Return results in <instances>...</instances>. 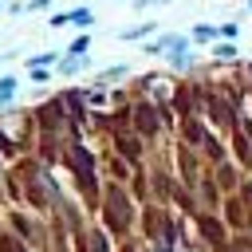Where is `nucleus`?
I'll use <instances>...</instances> for the list:
<instances>
[{
	"label": "nucleus",
	"instance_id": "obj_1",
	"mask_svg": "<svg viewBox=\"0 0 252 252\" xmlns=\"http://www.w3.org/2000/svg\"><path fill=\"white\" fill-rule=\"evenodd\" d=\"M63 24H79V28H87V24H94V16H91L87 8H75V12H55V16H51V28H63Z\"/></svg>",
	"mask_w": 252,
	"mask_h": 252
},
{
	"label": "nucleus",
	"instance_id": "obj_2",
	"mask_svg": "<svg viewBox=\"0 0 252 252\" xmlns=\"http://www.w3.org/2000/svg\"><path fill=\"white\" fill-rule=\"evenodd\" d=\"M181 43H185L181 35H161V39H150V43H146V51H150V55H165V51H177Z\"/></svg>",
	"mask_w": 252,
	"mask_h": 252
},
{
	"label": "nucleus",
	"instance_id": "obj_3",
	"mask_svg": "<svg viewBox=\"0 0 252 252\" xmlns=\"http://www.w3.org/2000/svg\"><path fill=\"white\" fill-rule=\"evenodd\" d=\"M83 67H87V59H83V55H67V59L59 63V71H63V75H75V71H83Z\"/></svg>",
	"mask_w": 252,
	"mask_h": 252
},
{
	"label": "nucleus",
	"instance_id": "obj_4",
	"mask_svg": "<svg viewBox=\"0 0 252 252\" xmlns=\"http://www.w3.org/2000/svg\"><path fill=\"white\" fill-rule=\"evenodd\" d=\"M217 35H220V28H209V24H197L193 28V39H201V43L205 39H217Z\"/></svg>",
	"mask_w": 252,
	"mask_h": 252
},
{
	"label": "nucleus",
	"instance_id": "obj_5",
	"mask_svg": "<svg viewBox=\"0 0 252 252\" xmlns=\"http://www.w3.org/2000/svg\"><path fill=\"white\" fill-rule=\"evenodd\" d=\"M150 32H154V24H138V28L122 32V39H142V35H150Z\"/></svg>",
	"mask_w": 252,
	"mask_h": 252
},
{
	"label": "nucleus",
	"instance_id": "obj_6",
	"mask_svg": "<svg viewBox=\"0 0 252 252\" xmlns=\"http://www.w3.org/2000/svg\"><path fill=\"white\" fill-rule=\"evenodd\" d=\"M189 63H193V51H185V43H181L173 51V67H189Z\"/></svg>",
	"mask_w": 252,
	"mask_h": 252
},
{
	"label": "nucleus",
	"instance_id": "obj_7",
	"mask_svg": "<svg viewBox=\"0 0 252 252\" xmlns=\"http://www.w3.org/2000/svg\"><path fill=\"white\" fill-rule=\"evenodd\" d=\"M87 43H91V35H79V39L71 43V55H83V51H87Z\"/></svg>",
	"mask_w": 252,
	"mask_h": 252
},
{
	"label": "nucleus",
	"instance_id": "obj_8",
	"mask_svg": "<svg viewBox=\"0 0 252 252\" xmlns=\"http://www.w3.org/2000/svg\"><path fill=\"white\" fill-rule=\"evenodd\" d=\"M232 55H236L232 43H217V59H232Z\"/></svg>",
	"mask_w": 252,
	"mask_h": 252
},
{
	"label": "nucleus",
	"instance_id": "obj_9",
	"mask_svg": "<svg viewBox=\"0 0 252 252\" xmlns=\"http://www.w3.org/2000/svg\"><path fill=\"white\" fill-rule=\"evenodd\" d=\"M51 59H55V55H51V51H47V55H35V59H28V67H47V63H51Z\"/></svg>",
	"mask_w": 252,
	"mask_h": 252
},
{
	"label": "nucleus",
	"instance_id": "obj_10",
	"mask_svg": "<svg viewBox=\"0 0 252 252\" xmlns=\"http://www.w3.org/2000/svg\"><path fill=\"white\" fill-rule=\"evenodd\" d=\"M47 4H51V0H32L28 8H47Z\"/></svg>",
	"mask_w": 252,
	"mask_h": 252
},
{
	"label": "nucleus",
	"instance_id": "obj_11",
	"mask_svg": "<svg viewBox=\"0 0 252 252\" xmlns=\"http://www.w3.org/2000/svg\"><path fill=\"white\" fill-rule=\"evenodd\" d=\"M248 8H252V0H248Z\"/></svg>",
	"mask_w": 252,
	"mask_h": 252
},
{
	"label": "nucleus",
	"instance_id": "obj_12",
	"mask_svg": "<svg viewBox=\"0 0 252 252\" xmlns=\"http://www.w3.org/2000/svg\"><path fill=\"white\" fill-rule=\"evenodd\" d=\"M158 4H165V0H158Z\"/></svg>",
	"mask_w": 252,
	"mask_h": 252
}]
</instances>
